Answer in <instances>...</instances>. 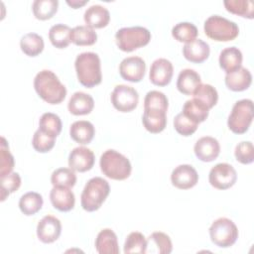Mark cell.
<instances>
[{
    "mask_svg": "<svg viewBox=\"0 0 254 254\" xmlns=\"http://www.w3.org/2000/svg\"><path fill=\"white\" fill-rule=\"evenodd\" d=\"M34 87L38 95L50 104L61 103L66 95L65 86L56 73L49 69H43L36 74Z\"/></svg>",
    "mask_w": 254,
    "mask_h": 254,
    "instance_id": "1",
    "label": "cell"
},
{
    "mask_svg": "<svg viewBox=\"0 0 254 254\" xmlns=\"http://www.w3.org/2000/svg\"><path fill=\"white\" fill-rule=\"evenodd\" d=\"M77 79L80 84L91 88L102 80L101 64L97 54L84 52L79 54L74 62Z\"/></svg>",
    "mask_w": 254,
    "mask_h": 254,
    "instance_id": "2",
    "label": "cell"
},
{
    "mask_svg": "<svg viewBox=\"0 0 254 254\" xmlns=\"http://www.w3.org/2000/svg\"><path fill=\"white\" fill-rule=\"evenodd\" d=\"M99 166L103 175L116 181L126 180L132 171L130 161L124 155L112 149L103 152L99 160Z\"/></svg>",
    "mask_w": 254,
    "mask_h": 254,
    "instance_id": "3",
    "label": "cell"
},
{
    "mask_svg": "<svg viewBox=\"0 0 254 254\" xmlns=\"http://www.w3.org/2000/svg\"><path fill=\"white\" fill-rule=\"evenodd\" d=\"M109 192L110 186L106 180L101 177L91 178L82 190L80 204L86 211H95L100 208Z\"/></svg>",
    "mask_w": 254,
    "mask_h": 254,
    "instance_id": "4",
    "label": "cell"
},
{
    "mask_svg": "<svg viewBox=\"0 0 254 254\" xmlns=\"http://www.w3.org/2000/svg\"><path fill=\"white\" fill-rule=\"evenodd\" d=\"M205 35L216 42H228L234 40L239 34L237 24L219 15L209 16L203 26Z\"/></svg>",
    "mask_w": 254,
    "mask_h": 254,
    "instance_id": "5",
    "label": "cell"
},
{
    "mask_svg": "<svg viewBox=\"0 0 254 254\" xmlns=\"http://www.w3.org/2000/svg\"><path fill=\"white\" fill-rule=\"evenodd\" d=\"M117 47L123 52H132L149 44L151 40L150 31L141 26L124 27L115 34Z\"/></svg>",
    "mask_w": 254,
    "mask_h": 254,
    "instance_id": "6",
    "label": "cell"
},
{
    "mask_svg": "<svg viewBox=\"0 0 254 254\" xmlns=\"http://www.w3.org/2000/svg\"><path fill=\"white\" fill-rule=\"evenodd\" d=\"M253 120V102L251 99H241L234 103L227 119L228 128L235 134L245 133Z\"/></svg>",
    "mask_w": 254,
    "mask_h": 254,
    "instance_id": "7",
    "label": "cell"
},
{
    "mask_svg": "<svg viewBox=\"0 0 254 254\" xmlns=\"http://www.w3.org/2000/svg\"><path fill=\"white\" fill-rule=\"evenodd\" d=\"M210 240L218 247L232 246L238 238V228L229 218L220 217L214 220L209 227Z\"/></svg>",
    "mask_w": 254,
    "mask_h": 254,
    "instance_id": "8",
    "label": "cell"
},
{
    "mask_svg": "<svg viewBox=\"0 0 254 254\" xmlns=\"http://www.w3.org/2000/svg\"><path fill=\"white\" fill-rule=\"evenodd\" d=\"M111 103L120 112H130L134 110L139 102L137 90L126 84H118L114 87L111 96Z\"/></svg>",
    "mask_w": 254,
    "mask_h": 254,
    "instance_id": "9",
    "label": "cell"
},
{
    "mask_svg": "<svg viewBox=\"0 0 254 254\" xmlns=\"http://www.w3.org/2000/svg\"><path fill=\"white\" fill-rule=\"evenodd\" d=\"M237 180L235 169L227 163H219L211 168L208 175L209 184L217 190L231 188Z\"/></svg>",
    "mask_w": 254,
    "mask_h": 254,
    "instance_id": "10",
    "label": "cell"
},
{
    "mask_svg": "<svg viewBox=\"0 0 254 254\" xmlns=\"http://www.w3.org/2000/svg\"><path fill=\"white\" fill-rule=\"evenodd\" d=\"M146 71V64L140 57L132 56L125 58L119 64V73L125 80L139 82L143 79Z\"/></svg>",
    "mask_w": 254,
    "mask_h": 254,
    "instance_id": "11",
    "label": "cell"
},
{
    "mask_svg": "<svg viewBox=\"0 0 254 254\" xmlns=\"http://www.w3.org/2000/svg\"><path fill=\"white\" fill-rule=\"evenodd\" d=\"M62 223L54 215H45L37 225V236L43 243H53L61 235Z\"/></svg>",
    "mask_w": 254,
    "mask_h": 254,
    "instance_id": "12",
    "label": "cell"
},
{
    "mask_svg": "<svg viewBox=\"0 0 254 254\" xmlns=\"http://www.w3.org/2000/svg\"><path fill=\"white\" fill-rule=\"evenodd\" d=\"M171 182L173 186L180 190H188L197 184L198 175L192 166L183 164L173 170L171 174Z\"/></svg>",
    "mask_w": 254,
    "mask_h": 254,
    "instance_id": "13",
    "label": "cell"
},
{
    "mask_svg": "<svg viewBox=\"0 0 254 254\" xmlns=\"http://www.w3.org/2000/svg\"><path fill=\"white\" fill-rule=\"evenodd\" d=\"M173 73V64L167 59L160 58L152 63L149 72V78L150 81L155 85L166 86L171 82Z\"/></svg>",
    "mask_w": 254,
    "mask_h": 254,
    "instance_id": "14",
    "label": "cell"
},
{
    "mask_svg": "<svg viewBox=\"0 0 254 254\" xmlns=\"http://www.w3.org/2000/svg\"><path fill=\"white\" fill-rule=\"evenodd\" d=\"M95 157L93 152L83 146L73 148L68 155V166L73 171L83 173L92 169Z\"/></svg>",
    "mask_w": 254,
    "mask_h": 254,
    "instance_id": "15",
    "label": "cell"
},
{
    "mask_svg": "<svg viewBox=\"0 0 254 254\" xmlns=\"http://www.w3.org/2000/svg\"><path fill=\"white\" fill-rule=\"evenodd\" d=\"M193 151L198 160L202 162H211L218 157L220 153V145L215 138L204 136L195 142Z\"/></svg>",
    "mask_w": 254,
    "mask_h": 254,
    "instance_id": "16",
    "label": "cell"
},
{
    "mask_svg": "<svg viewBox=\"0 0 254 254\" xmlns=\"http://www.w3.org/2000/svg\"><path fill=\"white\" fill-rule=\"evenodd\" d=\"M50 199L56 209L64 212L71 210L75 203L74 193L66 187H54L50 191Z\"/></svg>",
    "mask_w": 254,
    "mask_h": 254,
    "instance_id": "17",
    "label": "cell"
},
{
    "mask_svg": "<svg viewBox=\"0 0 254 254\" xmlns=\"http://www.w3.org/2000/svg\"><path fill=\"white\" fill-rule=\"evenodd\" d=\"M209 53V45L200 39H194L190 43H186L183 47V55L190 63L200 64L204 62Z\"/></svg>",
    "mask_w": 254,
    "mask_h": 254,
    "instance_id": "18",
    "label": "cell"
},
{
    "mask_svg": "<svg viewBox=\"0 0 254 254\" xmlns=\"http://www.w3.org/2000/svg\"><path fill=\"white\" fill-rule=\"evenodd\" d=\"M83 19L86 26L92 29H100L108 25L110 20V13L104 6L94 4L85 10Z\"/></svg>",
    "mask_w": 254,
    "mask_h": 254,
    "instance_id": "19",
    "label": "cell"
},
{
    "mask_svg": "<svg viewBox=\"0 0 254 254\" xmlns=\"http://www.w3.org/2000/svg\"><path fill=\"white\" fill-rule=\"evenodd\" d=\"M94 107V100L91 95L82 91L74 92L67 103L68 111L73 115L89 114Z\"/></svg>",
    "mask_w": 254,
    "mask_h": 254,
    "instance_id": "20",
    "label": "cell"
},
{
    "mask_svg": "<svg viewBox=\"0 0 254 254\" xmlns=\"http://www.w3.org/2000/svg\"><path fill=\"white\" fill-rule=\"evenodd\" d=\"M142 123L150 133H160L167 125V112L158 109H144Z\"/></svg>",
    "mask_w": 254,
    "mask_h": 254,
    "instance_id": "21",
    "label": "cell"
},
{
    "mask_svg": "<svg viewBox=\"0 0 254 254\" xmlns=\"http://www.w3.org/2000/svg\"><path fill=\"white\" fill-rule=\"evenodd\" d=\"M224 81L228 89L232 91H243L250 86L252 75L246 67L240 66L238 69L226 73Z\"/></svg>",
    "mask_w": 254,
    "mask_h": 254,
    "instance_id": "22",
    "label": "cell"
},
{
    "mask_svg": "<svg viewBox=\"0 0 254 254\" xmlns=\"http://www.w3.org/2000/svg\"><path fill=\"white\" fill-rule=\"evenodd\" d=\"M95 249L99 254H118L119 246L115 232L110 228L102 229L96 236Z\"/></svg>",
    "mask_w": 254,
    "mask_h": 254,
    "instance_id": "23",
    "label": "cell"
},
{
    "mask_svg": "<svg viewBox=\"0 0 254 254\" xmlns=\"http://www.w3.org/2000/svg\"><path fill=\"white\" fill-rule=\"evenodd\" d=\"M95 134L94 126L87 120H78L73 122L69 128V135L73 141L85 145L91 142Z\"/></svg>",
    "mask_w": 254,
    "mask_h": 254,
    "instance_id": "24",
    "label": "cell"
},
{
    "mask_svg": "<svg viewBox=\"0 0 254 254\" xmlns=\"http://www.w3.org/2000/svg\"><path fill=\"white\" fill-rule=\"evenodd\" d=\"M242 53L236 47H228L221 51L219 55V65L226 72H232L242 66Z\"/></svg>",
    "mask_w": 254,
    "mask_h": 254,
    "instance_id": "25",
    "label": "cell"
},
{
    "mask_svg": "<svg viewBox=\"0 0 254 254\" xmlns=\"http://www.w3.org/2000/svg\"><path fill=\"white\" fill-rule=\"evenodd\" d=\"M200 83V75L194 69L185 68L178 75L177 88L183 94L190 95Z\"/></svg>",
    "mask_w": 254,
    "mask_h": 254,
    "instance_id": "26",
    "label": "cell"
},
{
    "mask_svg": "<svg viewBox=\"0 0 254 254\" xmlns=\"http://www.w3.org/2000/svg\"><path fill=\"white\" fill-rule=\"evenodd\" d=\"M43 37L37 33H27L20 40L22 52L29 57H37L44 50Z\"/></svg>",
    "mask_w": 254,
    "mask_h": 254,
    "instance_id": "27",
    "label": "cell"
},
{
    "mask_svg": "<svg viewBox=\"0 0 254 254\" xmlns=\"http://www.w3.org/2000/svg\"><path fill=\"white\" fill-rule=\"evenodd\" d=\"M97 41L96 32L88 27L79 25L71 29L70 42L76 46H91Z\"/></svg>",
    "mask_w": 254,
    "mask_h": 254,
    "instance_id": "28",
    "label": "cell"
},
{
    "mask_svg": "<svg viewBox=\"0 0 254 254\" xmlns=\"http://www.w3.org/2000/svg\"><path fill=\"white\" fill-rule=\"evenodd\" d=\"M43 196L36 191H28L19 199V208L25 215L36 214L43 206Z\"/></svg>",
    "mask_w": 254,
    "mask_h": 254,
    "instance_id": "29",
    "label": "cell"
},
{
    "mask_svg": "<svg viewBox=\"0 0 254 254\" xmlns=\"http://www.w3.org/2000/svg\"><path fill=\"white\" fill-rule=\"evenodd\" d=\"M71 29L64 24H56L49 31V39L52 45L58 49H64L70 43Z\"/></svg>",
    "mask_w": 254,
    "mask_h": 254,
    "instance_id": "30",
    "label": "cell"
},
{
    "mask_svg": "<svg viewBox=\"0 0 254 254\" xmlns=\"http://www.w3.org/2000/svg\"><path fill=\"white\" fill-rule=\"evenodd\" d=\"M193 99L203 104L208 109L212 108L218 100L217 90L208 83H200L192 93Z\"/></svg>",
    "mask_w": 254,
    "mask_h": 254,
    "instance_id": "31",
    "label": "cell"
},
{
    "mask_svg": "<svg viewBox=\"0 0 254 254\" xmlns=\"http://www.w3.org/2000/svg\"><path fill=\"white\" fill-rule=\"evenodd\" d=\"M182 112L190 120L199 124L207 118L209 109L205 107L203 104L199 103L197 100L192 98L185 102Z\"/></svg>",
    "mask_w": 254,
    "mask_h": 254,
    "instance_id": "32",
    "label": "cell"
},
{
    "mask_svg": "<svg viewBox=\"0 0 254 254\" xmlns=\"http://www.w3.org/2000/svg\"><path fill=\"white\" fill-rule=\"evenodd\" d=\"M58 6V0H35L32 5V10L37 19L48 20L57 13Z\"/></svg>",
    "mask_w": 254,
    "mask_h": 254,
    "instance_id": "33",
    "label": "cell"
},
{
    "mask_svg": "<svg viewBox=\"0 0 254 254\" xmlns=\"http://www.w3.org/2000/svg\"><path fill=\"white\" fill-rule=\"evenodd\" d=\"M148 240L146 237L138 231H134L128 234L124 243V253H139L145 254L147 252Z\"/></svg>",
    "mask_w": 254,
    "mask_h": 254,
    "instance_id": "34",
    "label": "cell"
},
{
    "mask_svg": "<svg viewBox=\"0 0 254 254\" xmlns=\"http://www.w3.org/2000/svg\"><path fill=\"white\" fill-rule=\"evenodd\" d=\"M62 127L63 124L61 118L59 117V115L52 112L44 113L39 120V129L53 137H57L60 135Z\"/></svg>",
    "mask_w": 254,
    "mask_h": 254,
    "instance_id": "35",
    "label": "cell"
},
{
    "mask_svg": "<svg viewBox=\"0 0 254 254\" xmlns=\"http://www.w3.org/2000/svg\"><path fill=\"white\" fill-rule=\"evenodd\" d=\"M226 10L232 14L253 19L254 6L252 1L249 0H225L223 2Z\"/></svg>",
    "mask_w": 254,
    "mask_h": 254,
    "instance_id": "36",
    "label": "cell"
},
{
    "mask_svg": "<svg viewBox=\"0 0 254 254\" xmlns=\"http://www.w3.org/2000/svg\"><path fill=\"white\" fill-rule=\"evenodd\" d=\"M198 34L197 28L195 25L190 22H181L176 24L172 29L173 37L179 41L184 43H190L196 39Z\"/></svg>",
    "mask_w": 254,
    "mask_h": 254,
    "instance_id": "37",
    "label": "cell"
},
{
    "mask_svg": "<svg viewBox=\"0 0 254 254\" xmlns=\"http://www.w3.org/2000/svg\"><path fill=\"white\" fill-rule=\"evenodd\" d=\"M51 183L54 187L72 188L76 183V175L70 168H59L52 173Z\"/></svg>",
    "mask_w": 254,
    "mask_h": 254,
    "instance_id": "38",
    "label": "cell"
},
{
    "mask_svg": "<svg viewBox=\"0 0 254 254\" xmlns=\"http://www.w3.org/2000/svg\"><path fill=\"white\" fill-rule=\"evenodd\" d=\"M168 106V97L159 90L148 91L145 95L144 109H158L167 112Z\"/></svg>",
    "mask_w": 254,
    "mask_h": 254,
    "instance_id": "39",
    "label": "cell"
},
{
    "mask_svg": "<svg viewBox=\"0 0 254 254\" xmlns=\"http://www.w3.org/2000/svg\"><path fill=\"white\" fill-rule=\"evenodd\" d=\"M14 157L10 153L9 145L4 137H1L0 145V177H4L10 173L14 168Z\"/></svg>",
    "mask_w": 254,
    "mask_h": 254,
    "instance_id": "40",
    "label": "cell"
},
{
    "mask_svg": "<svg viewBox=\"0 0 254 254\" xmlns=\"http://www.w3.org/2000/svg\"><path fill=\"white\" fill-rule=\"evenodd\" d=\"M56 142V137H53L45 132H43L41 129H38L33 136L32 139V145L34 149L39 153H47L51 151Z\"/></svg>",
    "mask_w": 254,
    "mask_h": 254,
    "instance_id": "41",
    "label": "cell"
},
{
    "mask_svg": "<svg viewBox=\"0 0 254 254\" xmlns=\"http://www.w3.org/2000/svg\"><path fill=\"white\" fill-rule=\"evenodd\" d=\"M1 184V201H4L6 197L16 191L21 186V177L18 173H10L4 177H0Z\"/></svg>",
    "mask_w": 254,
    "mask_h": 254,
    "instance_id": "42",
    "label": "cell"
},
{
    "mask_svg": "<svg viewBox=\"0 0 254 254\" xmlns=\"http://www.w3.org/2000/svg\"><path fill=\"white\" fill-rule=\"evenodd\" d=\"M198 124L187 117L183 112H180L174 118V127L176 131L183 136H190L197 129Z\"/></svg>",
    "mask_w": 254,
    "mask_h": 254,
    "instance_id": "43",
    "label": "cell"
},
{
    "mask_svg": "<svg viewBox=\"0 0 254 254\" xmlns=\"http://www.w3.org/2000/svg\"><path fill=\"white\" fill-rule=\"evenodd\" d=\"M236 160L244 165L251 164L254 161V147L250 141H242L238 143L234 150Z\"/></svg>",
    "mask_w": 254,
    "mask_h": 254,
    "instance_id": "44",
    "label": "cell"
},
{
    "mask_svg": "<svg viewBox=\"0 0 254 254\" xmlns=\"http://www.w3.org/2000/svg\"><path fill=\"white\" fill-rule=\"evenodd\" d=\"M153 241L154 244L157 246L158 252L162 254H169L173 250V244L169 235L161 231L153 232L150 237L147 239Z\"/></svg>",
    "mask_w": 254,
    "mask_h": 254,
    "instance_id": "45",
    "label": "cell"
},
{
    "mask_svg": "<svg viewBox=\"0 0 254 254\" xmlns=\"http://www.w3.org/2000/svg\"><path fill=\"white\" fill-rule=\"evenodd\" d=\"M88 2V0H66V4L69 5L73 9H77L83 5H85Z\"/></svg>",
    "mask_w": 254,
    "mask_h": 254,
    "instance_id": "46",
    "label": "cell"
}]
</instances>
